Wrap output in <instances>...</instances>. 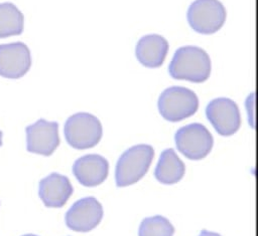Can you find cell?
Listing matches in <instances>:
<instances>
[{"label":"cell","mask_w":258,"mask_h":236,"mask_svg":"<svg viewBox=\"0 0 258 236\" xmlns=\"http://www.w3.org/2000/svg\"><path fill=\"white\" fill-rule=\"evenodd\" d=\"M31 66L28 46L20 41L0 44V75L17 79L24 76Z\"/></svg>","instance_id":"9"},{"label":"cell","mask_w":258,"mask_h":236,"mask_svg":"<svg viewBox=\"0 0 258 236\" xmlns=\"http://www.w3.org/2000/svg\"><path fill=\"white\" fill-rule=\"evenodd\" d=\"M73 173L83 186L95 187L107 179L109 163L100 155H86L76 160L73 165Z\"/></svg>","instance_id":"11"},{"label":"cell","mask_w":258,"mask_h":236,"mask_svg":"<svg viewBox=\"0 0 258 236\" xmlns=\"http://www.w3.org/2000/svg\"><path fill=\"white\" fill-rule=\"evenodd\" d=\"M153 157L154 150L149 145H136L125 151L116 165V185L126 187L137 183L147 173Z\"/></svg>","instance_id":"2"},{"label":"cell","mask_w":258,"mask_h":236,"mask_svg":"<svg viewBox=\"0 0 258 236\" xmlns=\"http://www.w3.org/2000/svg\"><path fill=\"white\" fill-rule=\"evenodd\" d=\"M63 133L71 147L85 150L95 147L100 142L103 129L95 115L88 112H78L67 120Z\"/></svg>","instance_id":"3"},{"label":"cell","mask_w":258,"mask_h":236,"mask_svg":"<svg viewBox=\"0 0 258 236\" xmlns=\"http://www.w3.org/2000/svg\"><path fill=\"white\" fill-rule=\"evenodd\" d=\"M168 42L158 34L145 35L136 45V57L139 62L150 68L159 67L167 54Z\"/></svg>","instance_id":"13"},{"label":"cell","mask_w":258,"mask_h":236,"mask_svg":"<svg viewBox=\"0 0 258 236\" xmlns=\"http://www.w3.org/2000/svg\"><path fill=\"white\" fill-rule=\"evenodd\" d=\"M200 236H221L220 234L218 233H215V232H211V231H207V230H203L200 234Z\"/></svg>","instance_id":"17"},{"label":"cell","mask_w":258,"mask_h":236,"mask_svg":"<svg viewBox=\"0 0 258 236\" xmlns=\"http://www.w3.org/2000/svg\"><path fill=\"white\" fill-rule=\"evenodd\" d=\"M73 192L69 178L57 173H52L39 182L38 195L46 207H62Z\"/></svg>","instance_id":"12"},{"label":"cell","mask_w":258,"mask_h":236,"mask_svg":"<svg viewBox=\"0 0 258 236\" xmlns=\"http://www.w3.org/2000/svg\"><path fill=\"white\" fill-rule=\"evenodd\" d=\"M184 172L185 167L183 162L172 149H166L159 157L154 176L158 182L165 185H172L182 179Z\"/></svg>","instance_id":"14"},{"label":"cell","mask_w":258,"mask_h":236,"mask_svg":"<svg viewBox=\"0 0 258 236\" xmlns=\"http://www.w3.org/2000/svg\"><path fill=\"white\" fill-rule=\"evenodd\" d=\"M168 71L175 79L203 82L211 74V59L208 53L200 47L182 46L175 51Z\"/></svg>","instance_id":"1"},{"label":"cell","mask_w":258,"mask_h":236,"mask_svg":"<svg viewBox=\"0 0 258 236\" xmlns=\"http://www.w3.org/2000/svg\"><path fill=\"white\" fill-rule=\"evenodd\" d=\"M103 218V207L94 197L78 200L66 214V224L73 231L89 232Z\"/></svg>","instance_id":"8"},{"label":"cell","mask_w":258,"mask_h":236,"mask_svg":"<svg viewBox=\"0 0 258 236\" xmlns=\"http://www.w3.org/2000/svg\"><path fill=\"white\" fill-rule=\"evenodd\" d=\"M2 137H3V134H2V132L0 131V147H1L2 144H3V143H2Z\"/></svg>","instance_id":"18"},{"label":"cell","mask_w":258,"mask_h":236,"mask_svg":"<svg viewBox=\"0 0 258 236\" xmlns=\"http://www.w3.org/2000/svg\"><path fill=\"white\" fill-rule=\"evenodd\" d=\"M206 114L209 122L221 136H232L240 128L239 107L230 98L219 97L213 99L207 105Z\"/></svg>","instance_id":"7"},{"label":"cell","mask_w":258,"mask_h":236,"mask_svg":"<svg viewBox=\"0 0 258 236\" xmlns=\"http://www.w3.org/2000/svg\"><path fill=\"white\" fill-rule=\"evenodd\" d=\"M22 236H37V235H34V234H25V235H22Z\"/></svg>","instance_id":"19"},{"label":"cell","mask_w":258,"mask_h":236,"mask_svg":"<svg viewBox=\"0 0 258 236\" xmlns=\"http://www.w3.org/2000/svg\"><path fill=\"white\" fill-rule=\"evenodd\" d=\"M26 149L28 152L50 156L59 145L58 125L43 119L26 127Z\"/></svg>","instance_id":"10"},{"label":"cell","mask_w":258,"mask_h":236,"mask_svg":"<svg viewBox=\"0 0 258 236\" xmlns=\"http://www.w3.org/2000/svg\"><path fill=\"white\" fill-rule=\"evenodd\" d=\"M174 227L165 217L156 215L145 218L139 227L138 236H172Z\"/></svg>","instance_id":"16"},{"label":"cell","mask_w":258,"mask_h":236,"mask_svg":"<svg viewBox=\"0 0 258 236\" xmlns=\"http://www.w3.org/2000/svg\"><path fill=\"white\" fill-rule=\"evenodd\" d=\"M225 20L226 10L219 0H196L187 10V21L199 33H215L222 28Z\"/></svg>","instance_id":"6"},{"label":"cell","mask_w":258,"mask_h":236,"mask_svg":"<svg viewBox=\"0 0 258 236\" xmlns=\"http://www.w3.org/2000/svg\"><path fill=\"white\" fill-rule=\"evenodd\" d=\"M24 28L22 12L10 2L0 3V38L19 35Z\"/></svg>","instance_id":"15"},{"label":"cell","mask_w":258,"mask_h":236,"mask_svg":"<svg viewBox=\"0 0 258 236\" xmlns=\"http://www.w3.org/2000/svg\"><path fill=\"white\" fill-rule=\"evenodd\" d=\"M177 150L189 160H202L207 157L214 144L209 130L202 124H189L177 130L174 136Z\"/></svg>","instance_id":"5"},{"label":"cell","mask_w":258,"mask_h":236,"mask_svg":"<svg viewBox=\"0 0 258 236\" xmlns=\"http://www.w3.org/2000/svg\"><path fill=\"white\" fill-rule=\"evenodd\" d=\"M199 107L197 94L182 86H171L162 91L158 98V110L163 119L179 122L196 113Z\"/></svg>","instance_id":"4"}]
</instances>
